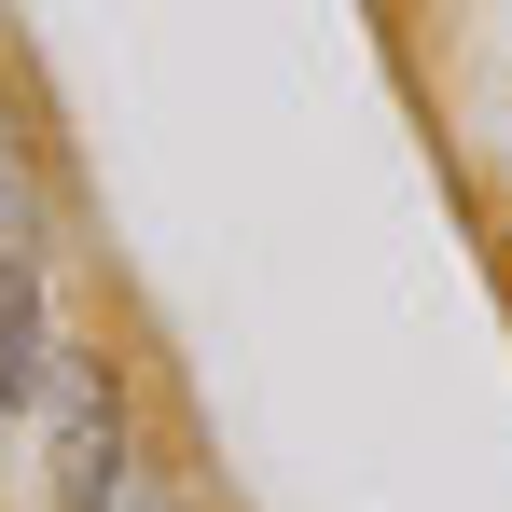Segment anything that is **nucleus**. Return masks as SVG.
Returning a JSON list of instances; mask_svg holds the SVG:
<instances>
[{"mask_svg": "<svg viewBox=\"0 0 512 512\" xmlns=\"http://www.w3.org/2000/svg\"><path fill=\"white\" fill-rule=\"evenodd\" d=\"M42 416H56V512H97L125 471H139L125 360H97V346H56V388H42Z\"/></svg>", "mask_w": 512, "mask_h": 512, "instance_id": "f257e3e1", "label": "nucleus"}, {"mask_svg": "<svg viewBox=\"0 0 512 512\" xmlns=\"http://www.w3.org/2000/svg\"><path fill=\"white\" fill-rule=\"evenodd\" d=\"M56 388V305H42V250H0V416H28Z\"/></svg>", "mask_w": 512, "mask_h": 512, "instance_id": "f03ea898", "label": "nucleus"}, {"mask_svg": "<svg viewBox=\"0 0 512 512\" xmlns=\"http://www.w3.org/2000/svg\"><path fill=\"white\" fill-rule=\"evenodd\" d=\"M97 512H180V499H167V471L139 457V471H125V485H111V499H97Z\"/></svg>", "mask_w": 512, "mask_h": 512, "instance_id": "7ed1b4c3", "label": "nucleus"}]
</instances>
